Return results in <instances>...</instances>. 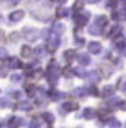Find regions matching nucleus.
Instances as JSON below:
<instances>
[{"label":"nucleus","instance_id":"nucleus-1","mask_svg":"<svg viewBox=\"0 0 126 128\" xmlns=\"http://www.w3.org/2000/svg\"><path fill=\"white\" fill-rule=\"evenodd\" d=\"M59 74H60V69H59L57 62L51 60L50 64H49V66H47V78H49V81H50L51 84L57 82V80H59Z\"/></svg>","mask_w":126,"mask_h":128},{"label":"nucleus","instance_id":"nucleus-2","mask_svg":"<svg viewBox=\"0 0 126 128\" xmlns=\"http://www.w3.org/2000/svg\"><path fill=\"white\" fill-rule=\"evenodd\" d=\"M60 46V38H59V36L57 34H54V32H51L50 36L47 37V44H46V49L50 52V53H54V52L57 50V47Z\"/></svg>","mask_w":126,"mask_h":128},{"label":"nucleus","instance_id":"nucleus-3","mask_svg":"<svg viewBox=\"0 0 126 128\" xmlns=\"http://www.w3.org/2000/svg\"><path fill=\"white\" fill-rule=\"evenodd\" d=\"M22 36L25 37V40H28L29 43H32V41H37L41 34H40V31L35 30V28H24Z\"/></svg>","mask_w":126,"mask_h":128},{"label":"nucleus","instance_id":"nucleus-4","mask_svg":"<svg viewBox=\"0 0 126 128\" xmlns=\"http://www.w3.org/2000/svg\"><path fill=\"white\" fill-rule=\"evenodd\" d=\"M89 19V13L88 12H82L81 15H75V22L78 26H84Z\"/></svg>","mask_w":126,"mask_h":128},{"label":"nucleus","instance_id":"nucleus-5","mask_svg":"<svg viewBox=\"0 0 126 128\" xmlns=\"http://www.w3.org/2000/svg\"><path fill=\"white\" fill-rule=\"evenodd\" d=\"M25 16V12L24 10H15L9 15V21L10 22H19V21H22V18Z\"/></svg>","mask_w":126,"mask_h":128},{"label":"nucleus","instance_id":"nucleus-6","mask_svg":"<svg viewBox=\"0 0 126 128\" xmlns=\"http://www.w3.org/2000/svg\"><path fill=\"white\" fill-rule=\"evenodd\" d=\"M88 50H89V53H92V54H98L101 52V44L97 43V41H92V43L88 44Z\"/></svg>","mask_w":126,"mask_h":128},{"label":"nucleus","instance_id":"nucleus-7","mask_svg":"<svg viewBox=\"0 0 126 128\" xmlns=\"http://www.w3.org/2000/svg\"><path fill=\"white\" fill-rule=\"evenodd\" d=\"M78 62H79L81 66H88L91 64V58H89L88 54H85V53H81L78 56Z\"/></svg>","mask_w":126,"mask_h":128},{"label":"nucleus","instance_id":"nucleus-8","mask_svg":"<svg viewBox=\"0 0 126 128\" xmlns=\"http://www.w3.org/2000/svg\"><path fill=\"white\" fill-rule=\"evenodd\" d=\"M125 38H123V37H122V36H119V34H117V36H116V38H114V47H116V49H117V50H123V49H125Z\"/></svg>","mask_w":126,"mask_h":128},{"label":"nucleus","instance_id":"nucleus-9","mask_svg":"<svg viewBox=\"0 0 126 128\" xmlns=\"http://www.w3.org/2000/svg\"><path fill=\"white\" fill-rule=\"evenodd\" d=\"M114 94V87L113 86H106L104 88L101 90V96L104 97V99H107V97H112Z\"/></svg>","mask_w":126,"mask_h":128},{"label":"nucleus","instance_id":"nucleus-10","mask_svg":"<svg viewBox=\"0 0 126 128\" xmlns=\"http://www.w3.org/2000/svg\"><path fill=\"white\" fill-rule=\"evenodd\" d=\"M94 24H97L100 28H103V30H104V28L107 26V24H109V21H107V18H106V16H103V15H101V16H97V18H95Z\"/></svg>","mask_w":126,"mask_h":128},{"label":"nucleus","instance_id":"nucleus-11","mask_svg":"<svg viewBox=\"0 0 126 128\" xmlns=\"http://www.w3.org/2000/svg\"><path fill=\"white\" fill-rule=\"evenodd\" d=\"M63 31H64V25H63V24H60V22H54V24H53V30H51V32L60 36V34H63Z\"/></svg>","mask_w":126,"mask_h":128},{"label":"nucleus","instance_id":"nucleus-12","mask_svg":"<svg viewBox=\"0 0 126 128\" xmlns=\"http://www.w3.org/2000/svg\"><path fill=\"white\" fill-rule=\"evenodd\" d=\"M100 80H101V77H100V74H98L97 71H92V72H89V74H88V81H89V82L97 84Z\"/></svg>","mask_w":126,"mask_h":128},{"label":"nucleus","instance_id":"nucleus-13","mask_svg":"<svg viewBox=\"0 0 126 128\" xmlns=\"http://www.w3.org/2000/svg\"><path fill=\"white\" fill-rule=\"evenodd\" d=\"M88 31H89V34H91V36H100L101 32H103V28H100L97 24H92V25L89 26Z\"/></svg>","mask_w":126,"mask_h":128},{"label":"nucleus","instance_id":"nucleus-14","mask_svg":"<svg viewBox=\"0 0 126 128\" xmlns=\"http://www.w3.org/2000/svg\"><path fill=\"white\" fill-rule=\"evenodd\" d=\"M22 64H21V60L18 59V58H10L9 59V68H12V69H18V68H21Z\"/></svg>","mask_w":126,"mask_h":128},{"label":"nucleus","instance_id":"nucleus-15","mask_svg":"<svg viewBox=\"0 0 126 128\" xmlns=\"http://www.w3.org/2000/svg\"><path fill=\"white\" fill-rule=\"evenodd\" d=\"M120 103H122V100H120L119 97H116V99H112V100H109V103H107V108H109V109L120 108Z\"/></svg>","mask_w":126,"mask_h":128},{"label":"nucleus","instance_id":"nucleus-16","mask_svg":"<svg viewBox=\"0 0 126 128\" xmlns=\"http://www.w3.org/2000/svg\"><path fill=\"white\" fill-rule=\"evenodd\" d=\"M63 109H64V110H67V112L76 110V109H78V103H73V102H66V103H63Z\"/></svg>","mask_w":126,"mask_h":128},{"label":"nucleus","instance_id":"nucleus-17","mask_svg":"<svg viewBox=\"0 0 126 128\" xmlns=\"http://www.w3.org/2000/svg\"><path fill=\"white\" fill-rule=\"evenodd\" d=\"M82 116H84L85 119H92V118L95 116V110H94V109H91V108H87V109H84Z\"/></svg>","mask_w":126,"mask_h":128},{"label":"nucleus","instance_id":"nucleus-18","mask_svg":"<svg viewBox=\"0 0 126 128\" xmlns=\"http://www.w3.org/2000/svg\"><path fill=\"white\" fill-rule=\"evenodd\" d=\"M21 54H22V58H31L32 56V49L29 47V46H24L22 49H21Z\"/></svg>","mask_w":126,"mask_h":128},{"label":"nucleus","instance_id":"nucleus-19","mask_svg":"<svg viewBox=\"0 0 126 128\" xmlns=\"http://www.w3.org/2000/svg\"><path fill=\"white\" fill-rule=\"evenodd\" d=\"M9 127H19V125H22L24 124V121L22 119H19V118H16V116H13V118H10L9 119Z\"/></svg>","mask_w":126,"mask_h":128},{"label":"nucleus","instance_id":"nucleus-20","mask_svg":"<svg viewBox=\"0 0 126 128\" xmlns=\"http://www.w3.org/2000/svg\"><path fill=\"white\" fill-rule=\"evenodd\" d=\"M41 116H43V119L46 121V124H49V125H53V124H54V116L51 115V114H49V112H44Z\"/></svg>","mask_w":126,"mask_h":128},{"label":"nucleus","instance_id":"nucleus-21","mask_svg":"<svg viewBox=\"0 0 126 128\" xmlns=\"http://www.w3.org/2000/svg\"><path fill=\"white\" fill-rule=\"evenodd\" d=\"M16 109H19V110H31V103H28V102H21L19 104H16L15 106Z\"/></svg>","mask_w":126,"mask_h":128},{"label":"nucleus","instance_id":"nucleus-22","mask_svg":"<svg viewBox=\"0 0 126 128\" xmlns=\"http://www.w3.org/2000/svg\"><path fill=\"white\" fill-rule=\"evenodd\" d=\"M49 96L51 97V100H60V99L63 97V94H62V93H59L57 90H50Z\"/></svg>","mask_w":126,"mask_h":128},{"label":"nucleus","instance_id":"nucleus-23","mask_svg":"<svg viewBox=\"0 0 126 128\" xmlns=\"http://www.w3.org/2000/svg\"><path fill=\"white\" fill-rule=\"evenodd\" d=\"M84 4H85L84 0H75V3H73V10H75V12H81V10L84 9Z\"/></svg>","mask_w":126,"mask_h":128},{"label":"nucleus","instance_id":"nucleus-24","mask_svg":"<svg viewBox=\"0 0 126 128\" xmlns=\"http://www.w3.org/2000/svg\"><path fill=\"white\" fill-rule=\"evenodd\" d=\"M101 74L104 75V78H109L112 75V69H110V66H107V65H101Z\"/></svg>","mask_w":126,"mask_h":128},{"label":"nucleus","instance_id":"nucleus-25","mask_svg":"<svg viewBox=\"0 0 126 128\" xmlns=\"http://www.w3.org/2000/svg\"><path fill=\"white\" fill-rule=\"evenodd\" d=\"M67 13H69V10H67L66 8H59V9L56 10V16H57V18H64V16H67Z\"/></svg>","mask_w":126,"mask_h":128},{"label":"nucleus","instance_id":"nucleus-26","mask_svg":"<svg viewBox=\"0 0 126 128\" xmlns=\"http://www.w3.org/2000/svg\"><path fill=\"white\" fill-rule=\"evenodd\" d=\"M63 56H64V59H66L67 62H70V60L75 59V50H66Z\"/></svg>","mask_w":126,"mask_h":128},{"label":"nucleus","instance_id":"nucleus-27","mask_svg":"<svg viewBox=\"0 0 126 128\" xmlns=\"http://www.w3.org/2000/svg\"><path fill=\"white\" fill-rule=\"evenodd\" d=\"M63 75H64L66 78H70V77H73V75H75V71H73L70 66H66V68L63 69Z\"/></svg>","mask_w":126,"mask_h":128},{"label":"nucleus","instance_id":"nucleus-28","mask_svg":"<svg viewBox=\"0 0 126 128\" xmlns=\"http://www.w3.org/2000/svg\"><path fill=\"white\" fill-rule=\"evenodd\" d=\"M106 125L109 127H120V122L114 118H109V121H106Z\"/></svg>","mask_w":126,"mask_h":128},{"label":"nucleus","instance_id":"nucleus-29","mask_svg":"<svg viewBox=\"0 0 126 128\" xmlns=\"http://www.w3.org/2000/svg\"><path fill=\"white\" fill-rule=\"evenodd\" d=\"M35 87H34V86H28V87H26V93H28V96H29V97H32V96H35Z\"/></svg>","mask_w":126,"mask_h":128},{"label":"nucleus","instance_id":"nucleus-30","mask_svg":"<svg viewBox=\"0 0 126 128\" xmlns=\"http://www.w3.org/2000/svg\"><path fill=\"white\" fill-rule=\"evenodd\" d=\"M117 16H119V21H126V9H120L117 12Z\"/></svg>","mask_w":126,"mask_h":128},{"label":"nucleus","instance_id":"nucleus-31","mask_svg":"<svg viewBox=\"0 0 126 128\" xmlns=\"http://www.w3.org/2000/svg\"><path fill=\"white\" fill-rule=\"evenodd\" d=\"M119 31H120V26H113V28H112V31H110L106 37H112V36H114V34L117 36V34H119Z\"/></svg>","mask_w":126,"mask_h":128},{"label":"nucleus","instance_id":"nucleus-32","mask_svg":"<svg viewBox=\"0 0 126 128\" xmlns=\"http://www.w3.org/2000/svg\"><path fill=\"white\" fill-rule=\"evenodd\" d=\"M75 74L78 75V77H87V72L84 71V68H78V69H75Z\"/></svg>","mask_w":126,"mask_h":128},{"label":"nucleus","instance_id":"nucleus-33","mask_svg":"<svg viewBox=\"0 0 126 128\" xmlns=\"http://www.w3.org/2000/svg\"><path fill=\"white\" fill-rule=\"evenodd\" d=\"M87 93H85V88H76L75 90V96H79V97H84Z\"/></svg>","mask_w":126,"mask_h":128},{"label":"nucleus","instance_id":"nucleus-34","mask_svg":"<svg viewBox=\"0 0 126 128\" xmlns=\"http://www.w3.org/2000/svg\"><path fill=\"white\" fill-rule=\"evenodd\" d=\"M35 54L38 58H44V47H37L35 49Z\"/></svg>","mask_w":126,"mask_h":128},{"label":"nucleus","instance_id":"nucleus-35","mask_svg":"<svg viewBox=\"0 0 126 128\" xmlns=\"http://www.w3.org/2000/svg\"><path fill=\"white\" fill-rule=\"evenodd\" d=\"M9 106V100L7 99H0V108L1 109H4V108H7Z\"/></svg>","mask_w":126,"mask_h":128},{"label":"nucleus","instance_id":"nucleus-36","mask_svg":"<svg viewBox=\"0 0 126 128\" xmlns=\"http://www.w3.org/2000/svg\"><path fill=\"white\" fill-rule=\"evenodd\" d=\"M6 58H7V50L0 47V59H6Z\"/></svg>","mask_w":126,"mask_h":128},{"label":"nucleus","instance_id":"nucleus-37","mask_svg":"<svg viewBox=\"0 0 126 128\" xmlns=\"http://www.w3.org/2000/svg\"><path fill=\"white\" fill-rule=\"evenodd\" d=\"M7 75V68L6 66H0V77H6Z\"/></svg>","mask_w":126,"mask_h":128},{"label":"nucleus","instance_id":"nucleus-38","mask_svg":"<svg viewBox=\"0 0 126 128\" xmlns=\"http://www.w3.org/2000/svg\"><path fill=\"white\" fill-rule=\"evenodd\" d=\"M89 94H91V96H94V97H95V96H98V94H100V93H98V90L95 88V87H91V88H89Z\"/></svg>","mask_w":126,"mask_h":128},{"label":"nucleus","instance_id":"nucleus-39","mask_svg":"<svg viewBox=\"0 0 126 128\" xmlns=\"http://www.w3.org/2000/svg\"><path fill=\"white\" fill-rule=\"evenodd\" d=\"M19 40V34L18 32H12L10 34V41H18Z\"/></svg>","mask_w":126,"mask_h":128},{"label":"nucleus","instance_id":"nucleus-40","mask_svg":"<svg viewBox=\"0 0 126 128\" xmlns=\"http://www.w3.org/2000/svg\"><path fill=\"white\" fill-rule=\"evenodd\" d=\"M12 97H15V99H21V97H22V93H21V91H13Z\"/></svg>","mask_w":126,"mask_h":128},{"label":"nucleus","instance_id":"nucleus-41","mask_svg":"<svg viewBox=\"0 0 126 128\" xmlns=\"http://www.w3.org/2000/svg\"><path fill=\"white\" fill-rule=\"evenodd\" d=\"M12 81L13 82H18V81H21V75H19V74H15V75H12Z\"/></svg>","mask_w":126,"mask_h":128},{"label":"nucleus","instance_id":"nucleus-42","mask_svg":"<svg viewBox=\"0 0 126 128\" xmlns=\"http://www.w3.org/2000/svg\"><path fill=\"white\" fill-rule=\"evenodd\" d=\"M75 43L78 46H84V38H79V37H76L75 38Z\"/></svg>","mask_w":126,"mask_h":128},{"label":"nucleus","instance_id":"nucleus-43","mask_svg":"<svg viewBox=\"0 0 126 128\" xmlns=\"http://www.w3.org/2000/svg\"><path fill=\"white\" fill-rule=\"evenodd\" d=\"M29 125H31V127H32V128H37V127H40V122H38V121H35V119H34V121H32V122H31Z\"/></svg>","mask_w":126,"mask_h":128},{"label":"nucleus","instance_id":"nucleus-44","mask_svg":"<svg viewBox=\"0 0 126 128\" xmlns=\"http://www.w3.org/2000/svg\"><path fill=\"white\" fill-rule=\"evenodd\" d=\"M6 2H7V4H10V6H13V4H16V3H18L19 0H6Z\"/></svg>","mask_w":126,"mask_h":128},{"label":"nucleus","instance_id":"nucleus-45","mask_svg":"<svg viewBox=\"0 0 126 128\" xmlns=\"http://www.w3.org/2000/svg\"><path fill=\"white\" fill-rule=\"evenodd\" d=\"M120 109L126 110V102H122V103H120Z\"/></svg>","mask_w":126,"mask_h":128},{"label":"nucleus","instance_id":"nucleus-46","mask_svg":"<svg viewBox=\"0 0 126 128\" xmlns=\"http://www.w3.org/2000/svg\"><path fill=\"white\" fill-rule=\"evenodd\" d=\"M87 2H88V3H91V4H94V3H98L100 0H87Z\"/></svg>","mask_w":126,"mask_h":128},{"label":"nucleus","instance_id":"nucleus-47","mask_svg":"<svg viewBox=\"0 0 126 128\" xmlns=\"http://www.w3.org/2000/svg\"><path fill=\"white\" fill-rule=\"evenodd\" d=\"M122 91H123V93H125V94H126V82H125V86L122 87Z\"/></svg>","mask_w":126,"mask_h":128},{"label":"nucleus","instance_id":"nucleus-48","mask_svg":"<svg viewBox=\"0 0 126 128\" xmlns=\"http://www.w3.org/2000/svg\"><path fill=\"white\" fill-rule=\"evenodd\" d=\"M57 2H59V3H60V4H63V3H66V2H67V0H57Z\"/></svg>","mask_w":126,"mask_h":128},{"label":"nucleus","instance_id":"nucleus-49","mask_svg":"<svg viewBox=\"0 0 126 128\" xmlns=\"http://www.w3.org/2000/svg\"><path fill=\"white\" fill-rule=\"evenodd\" d=\"M3 38V32H1V31H0V40Z\"/></svg>","mask_w":126,"mask_h":128},{"label":"nucleus","instance_id":"nucleus-50","mask_svg":"<svg viewBox=\"0 0 126 128\" xmlns=\"http://www.w3.org/2000/svg\"><path fill=\"white\" fill-rule=\"evenodd\" d=\"M122 2H123V4H125V6H126V0H122Z\"/></svg>","mask_w":126,"mask_h":128}]
</instances>
